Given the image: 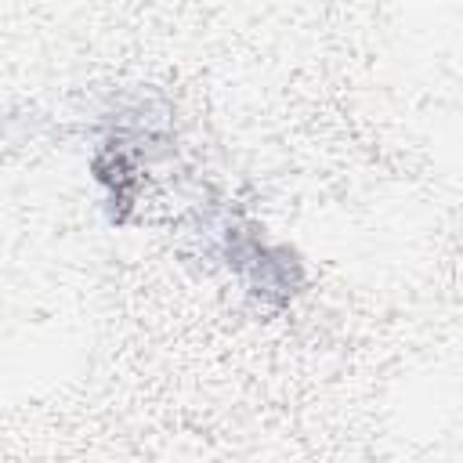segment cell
<instances>
[{
	"label": "cell",
	"instance_id": "obj_1",
	"mask_svg": "<svg viewBox=\"0 0 463 463\" xmlns=\"http://www.w3.org/2000/svg\"><path fill=\"white\" fill-rule=\"evenodd\" d=\"M83 134L90 145L87 170L112 224H134L141 206L156 203L159 184L174 181V188L184 195V210L210 188L184 177L177 105L152 83L112 87L87 112Z\"/></svg>",
	"mask_w": 463,
	"mask_h": 463
},
{
	"label": "cell",
	"instance_id": "obj_2",
	"mask_svg": "<svg viewBox=\"0 0 463 463\" xmlns=\"http://www.w3.org/2000/svg\"><path fill=\"white\" fill-rule=\"evenodd\" d=\"M195 253L228 275V282L260 311H286L307 289V260L286 239H279L260 217L210 188L184 213Z\"/></svg>",
	"mask_w": 463,
	"mask_h": 463
}]
</instances>
